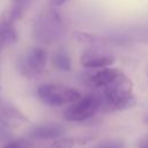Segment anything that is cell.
Listing matches in <instances>:
<instances>
[{"label":"cell","instance_id":"1","mask_svg":"<svg viewBox=\"0 0 148 148\" xmlns=\"http://www.w3.org/2000/svg\"><path fill=\"white\" fill-rule=\"evenodd\" d=\"M102 109L105 112L123 111L135 105L132 92V82L126 76L113 86L102 90Z\"/></svg>","mask_w":148,"mask_h":148},{"label":"cell","instance_id":"2","mask_svg":"<svg viewBox=\"0 0 148 148\" xmlns=\"http://www.w3.org/2000/svg\"><path fill=\"white\" fill-rule=\"evenodd\" d=\"M102 94L99 92L80 96L65 109L64 118L68 121H84L102 109Z\"/></svg>","mask_w":148,"mask_h":148},{"label":"cell","instance_id":"3","mask_svg":"<svg viewBox=\"0 0 148 148\" xmlns=\"http://www.w3.org/2000/svg\"><path fill=\"white\" fill-rule=\"evenodd\" d=\"M64 31V22L60 14L50 9L44 14H40L34 23V35L43 43H52L57 40Z\"/></svg>","mask_w":148,"mask_h":148},{"label":"cell","instance_id":"4","mask_svg":"<svg viewBox=\"0 0 148 148\" xmlns=\"http://www.w3.org/2000/svg\"><path fill=\"white\" fill-rule=\"evenodd\" d=\"M37 95L43 103L50 106L67 105L81 96V94L72 87L54 83H45L39 86L37 89Z\"/></svg>","mask_w":148,"mask_h":148},{"label":"cell","instance_id":"5","mask_svg":"<svg viewBox=\"0 0 148 148\" xmlns=\"http://www.w3.org/2000/svg\"><path fill=\"white\" fill-rule=\"evenodd\" d=\"M47 52L43 47H32L25 57L18 61V71L22 75L35 79L43 74L46 67Z\"/></svg>","mask_w":148,"mask_h":148},{"label":"cell","instance_id":"6","mask_svg":"<svg viewBox=\"0 0 148 148\" xmlns=\"http://www.w3.org/2000/svg\"><path fill=\"white\" fill-rule=\"evenodd\" d=\"M123 77H125V74L121 69L104 67L95 69L92 73H90L87 77V83L91 88L104 90L120 81Z\"/></svg>","mask_w":148,"mask_h":148},{"label":"cell","instance_id":"7","mask_svg":"<svg viewBox=\"0 0 148 148\" xmlns=\"http://www.w3.org/2000/svg\"><path fill=\"white\" fill-rule=\"evenodd\" d=\"M66 132V128L56 123H49V124H42L32 127L30 130V136L38 140H50V139H58L62 136Z\"/></svg>","mask_w":148,"mask_h":148},{"label":"cell","instance_id":"8","mask_svg":"<svg viewBox=\"0 0 148 148\" xmlns=\"http://www.w3.org/2000/svg\"><path fill=\"white\" fill-rule=\"evenodd\" d=\"M13 23L14 22L10 21L5 14L0 17V52L3 47L15 43L17 38Z\"/></svg>","mask_w":148,"mask_h":148},{"label":"cell","instance_id":"9","mask_svg":"<svg viewBox=\"0 0 148 148\" xmlns=\"http://www.w3.org/2000/svg\"><path fill=\"white\" fill-rule=\"evenodd\" d=\"M113 62H114V59L112 57L101 56V54H97V53H95V54L88 53L81 60V65L84 68H89V69H98V68L109 67Z\"/></svg>","mask_w":148,"mask_h":148},{"label":"cell","instance_id":"10","mask_svg":"<svg viewBox=\"0 0 148 148\" xmlns=\"http://www.w3.org/2000/svg\"><path fill=\"white\" fill-rule=\"evenodd\" d=\"M29 2L30 0H12V6L5 13V15L13 22L21 20L29 6Z\"/></svg>","mask_w":148,"mask_h":148},{"label":"cell","instance_id":"11","mask_svg":"<svg viewBox=\"0 0 148 148\" xmlns=\"http://www.w3.org/2000/svg\"><path fill=\"white\" fill-rule=\"evenodd\" d=\"M52 65L61 72H69L72 69V62L68 53L65 50H57L52 54Z\"/></svg>","mask_w":148,"mask_h":148},{"label":"cell","instance_id":"12","mask_svg":"<svg viewBox=\"0 0 148 148\" xmlns=\"http://www.w3.org/2000/svg\"><path fill=\"white\" fill-rule=\"evenodd\" d=\"M76 145V140L69 136H60L58 139H54V141L51 143L50 148H74Z\"/></svg>","mask_w":148,"mask_h":148},{"label":"cell","instance_id":"13","mask_svg":"<svg viewBox=\"0 0 148 148\" xmlns=\"http://www.w3.org/2000/svg\"><path fill=\"white\" fill-rule=\"evenodd\" d=\"M2 148H31V143L27 139H17L6 142Z\"/></svg>","mask_w":148,"mask_h":148},{"label":"cell","instance_id":"14","mask_svg":"<svg viewBox=\"0 0 148 148\" xmlns=\"http://www.w3.org/2000/svg\"><path fill=\"white\" fill-rule=\"evenodd\" d=\"M97 148H123V146L120 145H117V143H109V145H103V146H99Z\"/></svg>","mask_w":148,"mask_h":148},{"label":"cell","instance_id":"15","mask_svg":"<svg viewBox=\"0 0 148 148\" xmlns=\"http://www.w3.org/2000/svg\"><path fill=\"white\" fill-rule=\"evenodd\" d=\"M67 0H50V3L52 6H60L62 3H65Z\"/></svg>","mask_w":148,"mask_h":148},{"label":"cell","instance_id":"16","mask_svg":"<svg viewBox=\"0 0 148 148\" xmlns=\"http://www.w3.org/2000/svg\"><path fill=\"white\" fill-rule=\"evenodd\" d=\"M0 104H1V99H0Z\"/></svg>","mask_w":148,"mask_h":148}]
</instances>
